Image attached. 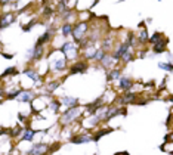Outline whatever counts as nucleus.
Masks as SVG:
<instances>
[{
    "mask_svg": "<svg viewBox=\"0 0 173 155\" xmlns=\"http://www.w3.org/2000/svg\"><path fill=\"white\" fill-rule=\"evenodd\" d=\"M80 108L79 106H74V108H68L65 112L62 114V117H61V121H62V124H67V123H71L73 120L75 118V117H79L80 115Z\"/></svg>",
    "mask_w": 173,
    "mask_h": 155,
    "instance_id": "obj_1",
    "label": "nucleus"
},
{
    "mask_svg": "<svg viewBox=\"0 0 173 155\" xmlns=\"http://www.w3.org/2000/svg\"><path fill=\"white\" fill-rule=\"evenodd\" d=\"M73 36L75 39V41H80L83 37H84V34H86V22H80V24H77L75 25V28H73Z\"/></svg>",
    "mask_w": 173,
    "mask_h": 155,
    "instance_id": "obj_2",
    "label": "nucleus"
},
{
    "mask_svg": "<svg viewBox=\"0 0 173 155\" xmlns=\"http://www.w3.org/2000/svg\"><path fill=\"white\" fill-rule=\"evenodd\" d=\"M61 50L65 53L67 58H75V56H77V49H75V46H74V43H71V41L64 43V46L61 47Z\"/></svg>",
    "mask_w": 173,
    "mask_h": 155,
    "instance_id": "obj_3",
    "label": "nucleus"
},
{
    "mask_svg": "<svg viewBox=\"0 0 173 155\" xmlns=\"http://www.w3.org/2000/svg\"><path fill=\"white\" fill-rule=\"evenodd\" d=\"M129 47H130V41H126V43H123V45L117 49V52H116V53L112 55L111 58L114 59V61H118V59H122V56L126 53V52H129Z\"/></svg>",
    "mask_w": 173,
    "mask_h": 155,
    "instance_id": "obj_4",
    "label": "nucleus"
},
{
    "mask_svg": "<svg viewBox=\"0 0 173 155\" xmlns=\"http://www.w3.org/2000/svg\"><path fill=\"white\" fill-rule=\"evenodd\" d=\"M47 151V145L45 143H36V145H33V148L31 151L28 152L30 155H45Z\"/></svg>",
    "mask_w": 173,
    "mask_h": 155,
    "instance_id": "obj_5",
    "label": "nucleus"
},
{
    "mask_svg": "<svg viewBox=\"0 0 173 155\" xmlns=\"http://www.w3.org/2000/svg\"><path fill=\"white\" fill-rule=\"evenodd\" d=\"M13 21H15V16H13V15H11V13L3 15L2 18H0V28H2V30H3V28H7Z\"/></svg>",
    "mask_w": 173,
    "mask_h": 155,
    "instance_id": "obj_6",
    "label": "nucleus"
},
{
    "mask_svg": "<svg viewBox=\"0 0 173 155\" xmlns=\"http://www.w3.org/2000/svg\"><path fill=\"white\" fill-rule=\"evenodd\" d=\"M86 71H88V65L84 62H77L71 67L70 74H79V73H86Z\"/></svg>",
    "mask_w": 173,
    "mask_h": 155,
    "instance_id": "obj_7",
    "label": "nucleus"
},
{
    "mask_svg": "<svg viewBox=\"0 0 173 155\" xmlns=\"http://www.w3.org/2000/svg\"><path fill=\"white\" fill-rule=\"evenodd\" d=\"M34 98H36V94H34V92H31V90H24L18 96L19 102H31Z\"/></svg>",
    "mask_w": 173,
    "mask_h": 155,
    "instance_id": "obj_8",
    "label": "nucleus"
},
{
    "mask_svg": "<svg viewBox=\"0 0 173 155\" xmlns=\"http://www.w3.org/2000/svg\"><path fill=\"white\" fill-rule=\"evenodd\" d=\"M120 87H122L123 90H126V92H130V89H132V80L129 78V77H120Z\"/></svg>",
    "mask_w": 173,
    "mask_h": 155,
    "instance_id": "obj_9",
    "label": "nucleus"
},
{
    "mask_svg": "<svg viewBox=\"0 0 173 155\" xmlns=\"http://www.w3.org/2000/svg\"><path fill=\"white\" fill-rule=\"evenodd\" d=\"M61 103L67 105L68 108H74V106H77V103H79V99H77V98H73V96H64V98L61 99Z\"/></svg>",
    "mask_w": 173,
    "mask_h": 155,
    "instance_id": "obj_10",
    "label": "nucleus"
},
{
    "mask_svg": "<svg viewBox=\"0 0 173 155\" xmlns=\"http://www.w3.org/2000/svg\"><path fill=\"white\" fill-rule=\"evenodd\" d=\"M70 142L71 143H77V145H80V143H89V142H92V136H88V134H84V136H74Z\"/></svg>",
    "mask_w": 173,
    "mask_h": 155,
    "instance_id": "obj_11",
    "label": "nucleus"
},
{
    "mask_svg": "<svg viewBox=\"0 0 173 155\" xmlns=\"http://www.w3.org/2000/svg\"><path fill=\"white\" fill-rule=\"evenodd\" d=\"M50 36H52V31H45V34H41V36L39 37V40L36 43V47H43V45L49 41Z\"/></svg>",
    "mask_w": 173,
    "mask_h": 155,
    "instance_id": "obj_12",
    "label": "nucleus"
},
{
    "mask_svg": "<svg viewBox=\"0 0 173 155\" xmlns=\"http://www.w3.org/2000/svg\"><path fill=\"white\" fill-rule=\"evenodd\" d=\"M118 114H123V115H126V109H120V108H111L108 112H107V115H105V121H108V120H111L114 115H118Z\"/></svg>",
    "mask_w": 173,
    "mask_h": 155,
    "instance_id": "obj_13",
    "label": "nucleus"
},
{
    "mask_svg": "<svg viewBox=\"0 0 173 155\" xmlns=\"http://www.w3.org/2000/svg\"><path fill=\"white\" fill-rule=\"evenodd\" d=\"M52 67H53V70L62 71L65 68V61H64V59H58V61H55L53 64H52Z\"/></svg>",
    "mask_w": 173,
    "mask_h": 155,
    "instance_id": "obj_14",
    "label": "nucleus"
},
{
    "mask_svg": "<svg viewBox=\"0 0 173 155\" xmlns=\"http://www.w3.org/2000/svg\"><path fill=\"white\" fill-rule=\"evenodd\" d=\"M34 134H36V132L31 130V128H27V132L24 133V136L21 137V139H22V140H28V142H31V140H33V137H34Z\"/></svg>",
    "mask_w": 173,
    "mask_h": 155,
    "instance_id": "obj_15",
    "label": "nucleus"
},
{
    "mask_svg": "<svg viewBox=\"0 0 173 155\" xmlns=\"http://www.w3.org/2000/svg\"><path fill=\"white\" fill-rule=\"evenodd\" d=\"M154 52L155 53H161V52H164L166 50V43H163V41H158L157 45H154Z\"/></svg>",
    "mask_w": 173,
    "mask_h": 155,
    "instance_id": "obj_16",
    "label": "nucleus"
},
{
    "mask_svg": "<svg viewBox=\"0 0 173 155\" xmlns=\"http://www.w3.org/2000/svg\"><path fill=\"white\" fill-rule=\"evenodd\" d=\"M135 98H136V94L135 93H126L124 96L122 98V103H127V102H133L135 100Z\"/></svg>",
    "mask_w": 173,
    "mask_h": 155,
    "instance_id": "obj_17",
    "label": "nucleus"
},
{
    "mask_svg": "<svg viewBox=\"0 0 173 155\" xmlns=\"http://www.w3.org/2000/svg\"><path fill=\"white\" fill-rule=\"evenodd\" d=\"M111 132H112V128H107V130H101V132H99L96 136H95V137H92V140H93V142H98L102 136H105V134H108V133H111Z\"/></svg>",
    "mask_w": 173,
    "mask_h": 155,
    "instance_id": "obj_18",
    "label": "nucleus"
},
{
    "mask_svg": "<svg viewBox=\"0 0 173 155\" xmlns=\"http://www.w3.org/2000/svg\"><path fill=\"white\" fill-rule=\"evenodd\" d=\"M120 74H122V71H120V70H112L107 77H108V80L111 81V80H117V78H120Z\"/></svg>",
    "mask_w": 173,
    "mask_h": 155,
    "instance_id": "obj_19",
    "label": "nucleus"
},
{
    "mask_svg": "<svg viewBox=\"0 0 173 155\" xmlns=\"http://www.w3.org/2000/svg\"><path fill=\"white\" fill-rule=\"evenodd\" d=\"M73 33V27L70 24H64V27H62V36L64 37H68L70 34Z\"/></svg>",
    "mask_w": 173,
    "mask_h": 155,
    "instance_id": "obj_20",
    "label": "nucleus"
},
{
    "mask_svg": "<svg viewBox=\"0 0 173 155\" xmlns=\"http://www.w3.org/2000/svg\"><path fill=\"white\" fill-rule=\"evenodd\" d=\"M104 58H105V50L99 49V50H96V52H95V56H93V59H95V61H102Z\"/></svg>",
    "mask_w": 173,
    "mask_h": 155,
    "instance_id": "obj_21",
    "label": "nucleus"
},
{
    "mask_svg": "<svg viewBox=\"0 0 173 155\" xmlns=\"http://www.w3.org/2000/svg\"><path fill=\"white\" fill-rule=\"evenodd\" d=\"M158 67L161 68V70H164V71H167V73H172L173 71V65L169 62V64H164V62H160L158 64Z\"/></svg>",
    "mask_w": 173,
    "mask_h": 155,
    "instance_id": "obj_22",
    "label": "nucleus"
},
{
    "mask_svg": "<svg viewBox=\"0 0 173 155\" xmlns=\"http://www.w3.org/2000/svg\"><path fill=\"white\" fill-rule=\"evenodd\" d=\"M33 49H34V56H33V59H40L41 55H43V47H36V46H34Z\"/></svg>",
    "mask_w": 173,
    "mask_h": 155,
    "instance_id": "obj_23",
    "label": "nucleus"
},
{
    "mask_svg": "<svg viewBox=\"0 0 173 155\" xmlns=\"http://www.w3.org/2000/svg\"><path fill=\"white\" fill-rule=\"evenodd\" d=\"M161 37H163V34H161V33H155L154 36L150 39V41L152 43V45H157V43H158V40H160Z\"/></svg>",
    "mask_w": 173,
    "mask_h": 155,
    "instance_id": "obj_24",
    "label": "nucleus"
},
{
    "mask_svg": "<svg viewBox=\"0 0 173 155\" xmlns=\"http://www.w3.org/2000/svg\"><path fill=\"white\" fill-rule=\"evenodd\" d=\"M114 62V59H112L111 56H108V55H105V58L102 59V64H104V67H111V64Z\"/></svg>",
    "mask_w": 173,
    "mask_h": 155,
    "instance_id": "obj_25",
    "label": "nucleus"
},
{
    "mask_svg": "<svg viewBox=\"0 0 173 155\" xmlns=\"http://www.w3.org/2000/svg\"><path fill=\"white\" fill-rule=\"evenodd\" d=\"M25 75H28L33 81H37V80H39V75L34 73V71H31V70H27V71H25Z\"/></svg>",
    "mask_w": 173,
    "mask_h": 155,
    "instance_id": "obj_26",
    "label": "nucleus"
},
{
    "mask_svg": "<svg viewBox=\"0 0 173 155\" xmlns=\"http://www.w3.org/2000/svg\"><path fill=\"white\" fill-rule=\"evenodd\" d=\"M58 86H59V81H52V83L47 84V90L52 93V92H55L58 89Z\"/></svg>",
    "mask_w": 173,
    "mask_h": 155,
    "instance_id": "obj_27",
    "label": "nucleus"
},
{
    "mask_svg": "<svg viewBox=\"0 0 173 155\" xmlns=\"http://www.w3.org/2000/svg\"><path fill=\"white\" fill-rule=\"evenodd\" d=\"M59 106H61V102H58V100H52L50 102V109L53 111V112H56V111L59 109Z\"/></svg>",
    "mask_w": 173,
    "mask_h": 155,
    "instance_id": "obj_28",
    "label": "nucleus"
},
{
    "mask_svg": "<svg viewBox=\"0 0 173 155\" xmlns=\"http://www.w3.org/2000/svg\"><path fill=\"white\" fill-rule=\"evenodd\" d=\"M36 24H37V21H30L27 25H24V27H22V31H25V33H27V31H30V30H31V28H33Z\"/></svg>",
    "mask_w": 173,
    "mask_h": 155,
    "instance_id": "obj_29",
    "label": "nucleus"
},
{
    "mask_svg": "<svg viewBox=\"0 0 173 155\" xmlns=\"http://www.w3.org/2000/svg\"><path fill=\"white\" fill-rule=\"evenodd\" d=\"M122 59H123V62H130L133 59V55L130 53V52H126V53L122 56Z\"/></svg>",
    "mask_w": 173,
    "mask_h": 155,
    "instance_id": "obj_30",
    "label": "nucleus"
},
{
    "mask_svg": "<svg viewBox=\"0 0 173 155\" xmlns=\"http://www.w3.org/2000/svg\"><path fill=\"white\" fill-rule=\"evenodd\" d=\"M15 73H16L15 67H11V68H7V70H5V71H3L2 77H5V75H9V74H15Z\"/></svg>",
    "mask_w": 173,
    "mask_h": 155,
    "instance_id": "obj_31",
    "label": "nucleus"
},
{
    "mask_svg": "<svg viewBox=\"0 0 173 155\" xmlns=\"http://www.w3.org/2000/svg\"><path fill=\"white\" fill-rule=\"evenodd\" d=\"M19 94H21V90H13L12 93L7 94V98H9V99H15V98H18Z\"/></svg>",
    "mask_w": 173,
    "mask_h": 155,
    "instance_id": "obj_32",
    "label": "nucleus"
},
{
    "mask_svg": "<svg viewBox=\"0 0 173 155\" xmlns=\"http://www.w3.org/2000/svg\"><path fill=\"white\" fill-rule=\"evenodd\" d=\"M139 37H141V40H146V37H148V34H146V30H142V31L139 33Z\"/></svg>",
    "mask_w": 173,
    "mask_h": 155,
    "instance_id": "obj_33",
    "label": "nucleus"
},
{
    "mask_svg": "<svg viewBox=\"0 0 173 155\" xmlns=\"http://www.w3.org/2000/svg\"><path fill=\"white\" fill-rule=\"evenodd\" d=\"M86 56H88L89 59H93V56H95V50H93V49H89V50H88V55H86Z\"/></svg>",
    "mask_w": 173,
    "mask_h": 155,
    "instance_id": "obj_34",
    "label": "nucleus"
},
{
    "mask_svg": "<svg viewBox=\"0 0 173 155\" xmlns=\"http://www.w3.org/2000/svg\"><path fill=\"white\" fill-rule=\"evenodd\" d=\"M59 146H61L59 143H53V145H52V149H50V152H53V151H58V148H59Z\"/></svg>",
    "mask_w": 173,
    "mask_h": 155,
    "instance_id": "obj_35",
    "label": "nucleus"
},
{
    "mask_svg": "<svg viewBox=\"0 0 173 155\" xmlns=\"http://www.w3.org/2000/svg\"><path fill=\"white\" fill-rule=\"evenodd\" d=\"M50 12H52V7H50V6H46V9H45V13H46V15H49Z\"/></svg>",
    "mask_w": 173,
    "mask_h": 155,
    "instance_id": "obj_36",
    "label": "nucleus"
},
{
    "mask_svg": "<svg viewBox=\"0 0 173 155\" xmlns=\"http://www.w3.org/2000/svg\"><path fill=\"white\" fill-rule=\"evenodd\" d=\"M18 118H19V120H21V121H24V120H25V117H24V115H21V114H19V115H18Z\"/></svg>",
    "mask_w": 173,
    "mask_h": 155,
    "instance_id": "obj_37",
    "label": "nucleus"
},
{
    "mask_svg": "<svg viewBox=\"0 0 173 155\" xmlns=\"http://www.w3.org/2000/svg\"><path fill=\"white\" fill-rule=\"evenodd\" d=\"M0 96H5V92H3L2 89H0Z\"/></svg>",
    "mask_w": 173,
    "mask_h": 155,
    "instance_id": "obj_38",
    "label": "nucleus"
}]
</instances>
